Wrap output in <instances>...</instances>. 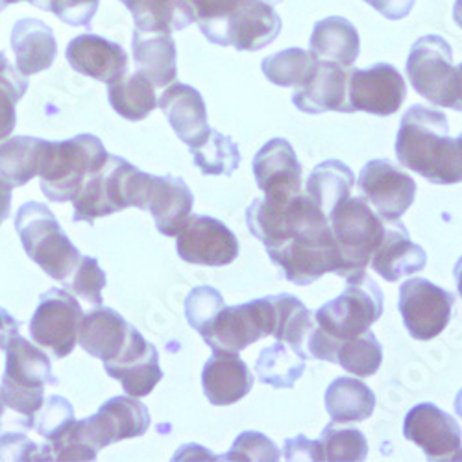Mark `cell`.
<instances>
[{
	"label": "cell",
	"instance_id": "9f6ffc18",
	"mask_svg": "<svg viewBox=\"0 0 462 462\" xmlns=\"http://www.w3.org/2000/svg\"><path fill=\"white\" fill-rule=\"evenodd\" d=\"M455 412H457V416L462 420V389H460L458 394L455 396Z\"/></svg>",
	"mask_w": 462,
	"mask_h": 462
},
{
	"label": "cell",
	"instance_id": "6f0895ef",
	"mask_svg": "<svg viewBox=\"0 0 462 462\" xmlns=\"http://www.w3.org/2000/svg\"><path fill=\"white\" fill-rule=\"evenodd\" d=\"M26 3H30L32 6H35V8H40V10H43V5H45V0H26Z\"/></svg>",
	"mask_w": 462,
	"mask_h": 462
},
{
	"label": "cell",
	"instance_id": "ac0fdd59",
	"mask_svg": "<svg viewBox=\"0 0 462 462\" xmlns=\"http://www.w3.org/2000/svg\"><path fill=\"white\" fill-rule=\"evenodd\" d=\"M150 411L134 396H115L100 409L80 420V428L89 446L100 451L115 442L139 439L150 428Z\"/></svg>",
	"mask_w": 462,
	"mask_h": 462
},
{
	"label": "cell",
	"instance_id": "b9f144b4",
	"mask_svg": "<svg viewBox=\"0 0 462 462\" xmlns=\"http://www.w3.org/2000/svg\"><path fill=\"white\" fill-rule=\"evenodd\" d=\"M106 283V273L100 268L98 261L91 255H82L79 266L74 268V273L63 282V287L80 300L100 307Z\"/></svg>",
	"mask_w": 462,
	"mask_h": 462
},
{
	"label": "cell",
	"instance_id": "8fae6325",
	"mask_svg": "<svg viewBox=\"0 0 462 462\" xmlns=\"http://www.w3.org/2000/svg\"><path fill=\"white\" fill-rule=\"evenodd\" d=\"M82 319V307L69 291L49 289L30 320V337L54 359H63L74 350Z\"/></svg>",
	"mask_w": 462,
	"mask_h": 462
},
{
	"label": "cell",
	"instance_id": "bcb514c9",
	"mask_svg": "<svg viewBox=\"0 0 462 462\" xmlns=\"http://www.w3.org/2000/svg\"><path fill=\"white\" fill-rule=\"evenodd\" d=\"M98 6L100 0H45L43 10L69 26H89Z\"/></svg>",
	"mask_w": 462,
	"mask_h": 462
},
{
	"label": "cell",
	"instance_id": "8d00e7d4",
	"mask_svg": "<svg viewBox=\"0 0 462 462\" xmlns=\"http://www.w3.org/2000/svg\"><path fill=\"white\" fill-rule=\"evenodd\" d=\"M190 153L204 176H231L241 165L239 144L213 128L202 143L190 148Z\"/></svg>",
	"mask_w": 462,
	"mask_h": 462
},
{
	"label": "cell",
	"instance_id": "1f68e13d",
	"mask_svg": "<svg viewBox=\"0 0 462 462\" xmlns=\"http://www.w3.org/2000/svg\"><path fill=\"white\" fill-rule=\"evenodd\" d=\"M324 405L335 423L363 421L374 414L375 394L356 377H337L324 394Z\"/></svg>",
	"mask_w": 462,
	"mask_h": 462
},
{
	"label": "cell",
	"instance_id": "7bdbcfd3",
	"mask_svg": "<svg viewBox=\"0 0 462 462\" xmlns=\"http://www.w3.org/2000/svg\"><path fill=\"white\" fill-rule=\"evenodd\" d=\"M74 407L63 396H49L45 398L40 411L35 412L33 430L45 442H52L60 439L74 423Z\"/></svg>",
	"mask_w": 462,
	"mask_h": 462
},
{
	"label": "cell",
	"instance_id": "680465c9",
	"mask_svg": "<svg viewBox=\"0 0 462 462\" xmlns=\"http://www.w3.org/2000/svg\"><path fill=\"white\" fill-rule=\"evenodd\" d=\"M6 63H8V58H6V54H5V52H0V67L6 65Z\"/></svg>",
	"mask_w": 462,
	"mask_h": 462
},
{
	"label": "cell",
	"instance_id": "91938a15",
	"mask_svg": "<svg viewBox=\"0 0 462 462\" xmlns=\"http://www.w3.org/2000/svg\"><path fill=\"white\" fill-rule=\"evenodd\" d=\"M5 411V403H3V396H0V414H3Z\"/></svg>",
	"mask_w": 462,
	"mask_h": 462
},
{
	"label": "cell",
	"instance_id": "3957f363",
	"mask_svg": "<svg viewBox=\"0 0 462 462\" xmlns=\"http://www.w3.org/2000/svg\"><path fill=\"white\" fill-rule=\"evenodd\" d=\"M3 352L6 354V368L0 384L5 411L0 414V435L26 433L33 430L35 412L45 402V389L58 384L52 374L51 359L45 350L15 333Z\"/></svg>",
	"mask_w": 462,
	"mask_h": 462
},
{
	"label": "cell",
	"instance_id": "60d3db41",
	"mask_svg": "<svg viewBox=\"0 0 462 462\" xmlns=\"http://www.w3.org/2000/svg\"><path fill=\"white\" fill-rule=\"evenodd\" d=\"M28 82L17 67H0V141L8 139L17 125V102L26 95Z\"/></svg>",
	"mask_w": 462,
	"mask_h": 462
},
{
	"label": "cell",
	"instance_id": "f546056e",
	"mask_svg": "<svg viewBox=\"0 0 462 462\" xmlns=\"http://www.w3.org/2000/svg\"><path fill=\"white\" fill-rule=\"evenodd\" d=\"M310 49L315 60L350 69L361 52L357 28L344 17H326L313 28Z\"/></svg>",
	"mask_w": 462,
	"mask_h": 462
},
{
	"label": "cell",
	"instance_id": "7402d4cb",
	"mask_svg": "<svg viewBox=\"0 0 462 462\" xmlns=\"http://www.w3.org/2000/svg\"><path fill=\"white\" fill-rule=\"evenodd\" d=\"M348 74L350 70L346 67L317 60L307 79L294 88L292 104L301 113L310 115L326 111L352 113L348 104Z\"/></svg>",
	"mask_w": 462,
	"mask_h": 462
},
{
	"label": "cell",
	"instance_id": "9c48e42d",
	"mask_svg": "<svg viewBox=\"0 0 462 462\" xmlns=\"http://www.w3.org/2000/svg\"><path fill=\"white\" fill-rule=\"evenodd\" d=\"M383 292L366 274L348 280L344 292L322 305L315 313V324L337 340L359 337L381 319Z\"/></svg>",
	"mask_w": 462,
	"mask_h": 462
},
{
	"label": "cell",
	"instance_id": "5bb4252c",
	"mask_svg": "<svg viewBox=\"0 0 462 462\" xmlns=\"http://www.w3.org/2000/svg\"><path fill=\"white\" fill-rule=\"evenodd\" d=\"M455 296L423 278H411L400 287L398 310L414 340L439 337L451 320Z\"/></svg>",
	"mask_w": 462,
	"mask_h": 462
},
{
	"label": "cell",
	"instance_id": "ee69618b",
	"mask_svg": "<svg viewBox=\"0 0 462 462\" xmlns=\"http://www.w3.org/2000/svg\"><path fill=\"white\" fill-rule=\"evenodd\" d=\"M224 305V296L217 289L208 285L195 287L185 298V319L192 329L202 335Z\"/></svg>",
	"mask_w": 462,
	"mask_h": 462
},
{
	"label": "cell",
	"instance_id": "4316f807",
	"mask_svg": "<svg viewBox=\"0 0 462 462\" xmlns=\"http://www.w3.org/2000/svg\"><path fill=\"white\" fill-rule=\"evenodd\" d=\"M132 328L134 326L128 324L121 313L109 310V307H97L84 315L79 340L89 356L102 363H109L125 348Z\"/></svg>",
	"mask_w": 462,
	"mask_h": 462
},
{
	"label": "cell",
	"instance_id": "f907efd6",
	"mask_svg": "<svg viewBox=\"0 0 462 462\" xmlns=\"http://www.w3.org/2000/svg\"><path fill=\"white\" fill-rule=\"evenodd\" d=\"M21 329V322L15 320L6 310L0 307V350L5 348V344Z\"/></svg>",
	"mask_w": 462,
	"mask_h": 462
},
{
	"label": "cell",
	"instance_id": "681fc988",
	"mask_svg": "<svg viewBox=\"0 0 462 462\" xmlns=\"http://www.w3.org/2000/svg\"><path fill=\"white\" fill-rule=\"evenodd\" d=\"M365 3L379 12L384 19L400 21L411 14L416 0H365Z\"/></svg>",
	"mask_w": 462,
	"mask_h": 462
},
{
	"label": "cell",
	"instance_id": "ffe728a7",
	"mask_svg": "<svg viewBox=\"0 0 462 462\" xmlns=\"http://www.w3.org/2000/svg\"><path fill=\"white\" fill-rule=\"evenodd\" d=\"M307 350H310L311 357L340 365L346 372L359 377L377 374L383 361L381 344L372 331L348 340H337L315 326L307 337Z\"/></svg>",
	"mask_w": 462,
	"mask_h": 462
},
{
	"label": "cell",
	"instance_id": "db71d44e",
	"mask_svg": "<svg viewBox=\"0 0 462 462\" xmlns=\"http://www.w3.org/2000/svg\"><path fill=\"white\" fill-rule=\"evenodd\" d=\"M453 276H455V282H457V291H458V294L462 298V257H458V261L455 263Z\"/></svg>",
	"mask_w": 462,
	"mask_h": 462
},
{
	"label": "cell",
	"instance_id": "cb8c5ba5",
	"mask_svg": "<svg viewBox=\"0 0 462 462\" xmlns=\"http://www.w3.org/2000/svg\"><path fill=\"white\" fill-rule=\"evenodd\" d=\"M428 254L409 236L402 220L384 222L383 239L372 257V268L384 282H400L405 276L423 271Z\"/></svg>",
	"mask_w": 462,
	"mask_h": 462
},
{
	"label": "cell",
	"instance_id": "7dc6e473",
	"mask_svg": "<svg viewBox=\"0 0 462 462\" xmlns=\"http://www.w3.org/2000/svg\"><path fill=\"white\" fill-rule=\"evenodd\" d=\"M0 460H45L43 446H37L24 433H3L0 435Z\"/></svg>",
	"mask_w": 462,
	"mask_h": 462
},
{
	"label": "cell",
	"instance_id": "52a82bcc",
	"mask_svg": "<svg viewBox=\"0 0 462 462\" xmlns=\"http://www.w3.org/2000/svg\"><path fill=\"white\" fill-rule=\"evenodd\" d=\"M337 255V276L346 282L363 276L384 234V220L363 200L348 199L329 217Z\"/></svg>",
	"mask_w": 462,
	"mask_h": 462
},
{
	"label": "cell",
	"instance_id": "ab89813d",
	"mask_svg": "<svg viewBox=\"0 0 462 462\" xmlns=\"http://www.w3.org/2000/svg\"><path fill=\"white\" fill-rule=\"evenodd\" d=\"M320 460H365L368 442L359 430H337L335 421L326 426L319 439Z\"/></svg>",
	"mask_w": 462,
	"mask_h": 462
},
{
	"label": "cell",
	"instance_id": "277c9868",
	"mask_svg": "<svg viewBox=\"0 0 462 462\" xmlns=\"http://www.w3.org/2000/svg\"><path fill=\"white\" fill-rule=\"evenodd\" d=\"M282 0H195L192 12L208 42L257 52L276 42L283 23L276 12Z\"/></svg>",
	"mask_w": 462,
	"mask_h": 462
},
{
	"label": "cell",
	"instance_id": "2e32d148",
	"mask_svg": "<svg viewBox=\"0 0 462 462\" xmlns=\"http://www.w3.org/2000/svg\"><path fill=\"white\" fill-rule=\"evenodd\" d=\"M181 261L204 266H227L239 257V241L222 220L192 215L176 236Z\"/></svg>",
	"mask_w": 462,
	"mask_h": 462
},
{
	"label": "cell",
	"instance_id": "484cf974",
	"mask_svg": "<svg viewBox=\"0 0 462 462\" xmlns=\"http://www.w3.org/2000/svg\"><path fill=\"white\" fill-rule=\"evenodd\" d=\"M254 383L248 365L234 352H213L202 370L204 394L217 407L241 402L250 394Z\"/></svg>",
	"mask_w": 462,
	"mask_h": 462
},
{
	"label": "cell",
	"instance_id": "836d02e7",
	"mask_svg": "<svg viewBox=\"0 0 462 462\" xmlns=\"http://www.w3.org/2000/svg\"><path fill=\"white\" fill-rule=\"evenodd\" d=\"M307 354L283 340L261 350L255 361V375L273 389H292L305 372Z\"/></svg>",
	"mask_w": 462,
	"mask_h": 462
},
{
	"label": "cell",
	"instance_id": "7c38bea8",
	"mask_svg": "<svg viewBox=\"0 0 462 462\" xmlns=\"http://www.w3.org/2000/svg\"><path fill=\"white\" fill-rule=\"evenodd\" d=\"M135 165L119 156H107L104 165L86 178L72 202V222L95 224L97 218L119 213L128 206V180Z\"/></svg>",
	"mask_w": 462,
	"mask_h": 462
},
{
	"label": "cell",
	"instance_id": "f35d334b",
	"mask_svg": "<svg viewBox=\"0 0 462 462\" xmlns=\"http://www.w3.org/2000/svg\"><path fill=\"white\" fill-rule=\"evenodd\" d=\"M317 60L303 49H285L263 60L261 70L266 80L280 88H298L311 72Z\"/></svg>",
	"mask_w": 462,
	"mask_h": 462
},
{
	"label": "cell",
	"instance_id": "8992f818",
	"mask_svg": "<svg viewBox=\"0 0 462 462\" xmlns=\"http://www.w3.org/2000/svg\"><path fill=\"white\" fill-rule=\"evenodd\" d=\"M15 231L26 255L60 283L74 273L82 259L80 250L70 243L56 215L42 202H26L19 208Z\"/></svg>",
	"mask_w": 462,
	"mask_h": 462
},
{
	"label": "cell",
	"instance_id": "44dd1931",
	"mask_svg": "<svg viewBox=\"0 0 462 462\" xmlns=\"http://www.w3.org/2000/svg\"><path fill=\"white\" fill-rule=\"evenodd\" d=\"M252 171L257 187L268 199H292L301 192V163L292 144L274 137L255 153Z\"/></svg>",
	"mask_w": 462,
	"mask_h": 462
},
{
	"label": "cell",
	"instance_id": "83f0119b",
	"mask_svg": "<svg viewBox=\"0 0 462 462\" xmlns=\"http://www.w3.org/2000/svg\"><path fill=\"white\" fill-rule=\"evenodd\" d=\"M15 67L23 76H33L52 67L58 43L52 28L40 19H21L12 28Z\"/></svg>",
	"mask_w": 462,
	"mask_h": 462
},
{
	"label": "cell",
	"instance_id": "e0dca14e",
	"mask_svg": "<svg viewBox=\"0 0 462 462\" xmlns=\"http://www.w3.org/2000/svg\"><path fill=\"white\" fill-rule=\"evenodd\" d=\"M407 86L400 70L391 63L368 69H352L348 74V104L352 113L365 111L389 117L405 102Z\"/></svg>",
	"mask_w": 462,
	"mask_h": 462
},
{
	"label": "cell",
	"instance_id": "c3c4849f",
	"mask_svg": "<svg viewBox=\"0 0 462 462\" xmlns=\"http://www.w3.org/2000/svg\"><path fill=\"white\" fill-rule=\"evenodd\" d=\"M283 453L287 460H320L319 440H310L305 435L285 440Z\"/></svg>",
	"mask_w": 462,
	"mask_h": 462
},
{
	"label": "cell",
	"instance_id": "e575fe53",
	"mask_svg": "<svg viewBox=\"0 0 462 462\" xmlns=\"http://www.w3.org/2000/svg\"><path fill=\"white\" fill-rule=\"evenodd\" d=\"M121 3L130 10L137 30L172 33L195 23V12L187 0H121Z\"/></svg>",
	"mask_w": 462,
	"mask_h": 462
},
{
	"label": "cell",
	"instance_id": "603a6c76",
	"mask_svg": "<svg viewBox=\"0 0 462 462\" xmlns=\"http://www.w3.org/2000/svg\"><path fill=\"white\" fill-rule=\"evenodd\" d=\"M65 58L76 72L107 86L123 79L128 69L126 51L97 33L76 35L67 45Z\"/></svg>",
	"mask_w": 462,
	"mask_h": 462
},
{
	"label": "cell",
	"instance_id": "f6af8a7d",
	"mask_svg": "<svg viewBox=\"0 0 462 462\" xmlns=\"http://www.w3.org/2000/svg\"><path fill=\"white\" fill-rule=\"evenodd\" d=\"M224 460H261V462H276L280 460L278 446L266 439L259 431H245L237 437V440L231 446L229 453L218 457Z\"/></svg>",
	"mask_w": 462,
	"mask_h": 462
},
{
	"label": "cell",
	"instance_id": "d6986e66",
	"mask_svg": "<svg viewBox=\"0 0 462 462\" xmlns=\"http://www.w3.org/2000/svg\"><path fill=\"white\" fill-rule=\"evenodd\" d=\"M403 437L420 446L430 460H462L458 421L435 403H418L407 412Z\"/></svg>",
	"mask_w": 462,
	"mask_h": 462
},
{
	"label": "cell",
	"instance_id": "74e56055",
	"mask_svg": "<svg viewBox=\"0 0 462 462\" xmlns=\"http://www.w3.org/2000/svg\"><path fill=\"white\" fill-rule=\"evenodd\" d=\"M276 307V340H283L301 348L307 337L315 329V315L307 310L303 301L292 294H274Z\"/></svg>",
	"mask_w": 462,
	"mask_h": 462
},
{
	"label": "cell",
	"instance_id": "d4e9b609",
	"mask_svg": "<svg viewBox=\"0 0 462 462\" xmlns=\"http://www.w3.org/2000/svg\"><path fill=\"white\" fill-rule=\"evenodd\" d=\"M158 106L178 139L189 148L202 143L211 132L204 97L192 86L171 84L158 100Z\"/></svg>",
	"mask_w": 462,
	"mask_h": 462
},
{
	"label": "cell",
	"instance_id": "7a4b0ae2",
	"mask_svg": "<svg viewBox=\"0 0 462 462\" xmlns=\"http://www.w3.org/2000/svg\"><path fill=\"white\" fill-rule=\"evenodd\" d=\"M396 156L400 163L435 185L462 183V134L449 135L448 117L416 104L402 117Z\"/></svg>",
	"mask_w": 462,
	"mask_h": 462
},
{
	"label": "cell",
	"instance_id": "d6a6232c",
	"mask_svg": "<svg viewBox=\"0 0 462 462\" xmlns=\"http://www.w3.org/2000/svg\"><path fill=\"white\" fill-rule=\"evenodd\" d=\"M107 98L115 113L130 123H139L158 107L156 86L141 70L125 74L107 86Z\"/></svg>",
	"mask_w": 462,
	"mask_h": 462
},
{
	"label": "cell",
	"instance_id": "d590c367",
	"mask_svg": "<svg viewBox=\"0 0 462 462\" xmlns=\"http://www.w3.org/2000/svg\"><path fill=\"white\" fill-rule=\"evenodd\" d=\"M43 139L17 135L0 141V178L12 187H23L40 171Z\"/></svg>",
	"mask_w": 462,
	"mask_h": 462
},
{
	"label": "cell",
	"instance_id": "4fadbf2b",
	"mask_svg": "<svg viewBox=\"0 0 462 462\" xmlns=\"http://www.w3.org/2000/svg\"><path fill=\"white\" fill-rule=\"evenodd\" d=\"M407 76L414 91L435 106H451L455 80L453 51L440 35H421L407 58Z\"/></svg>",
	"mask_w": 462,
	"mask_h": 462
},
{
	"label": "cell",
	"instance_id": "9a60e30c",
	"mask_svg": "<svg viewBox=\"0 0 462 462\" xmlns=\"http://www.w3.org/2000/svg\"><path fill=\"white\" fill-rule=\"evenodd\" d=\"M363 200L384 222H396L409 211L416 199V181L389 160H374L359 174Z\"/></svg>",
	"mask_w": 462,
	"mask_h": 462
},
{
	"label": "cell",
	"instance_id": "ba28073f",
	"mask_svg": "<svg viewBox=\"0 0 462 462\" xmlns=\"http://www.w3.org/2000/svg\"><path fill=\"white\" fill-rule=\"evenodd\" d=\"M128 206L148 211L165 237H176L195 206L192 190L180 176H153L134 169L128 180Z\"/></svg>",
	"mask_w": 462,
	"mask_h": 462
},
{
	"label": "cell",
	"instance_id": "11a10c76",
	"mask_svg": "<svg viewBox=\"0 0 462 462\" xmlns=\"http://www.w3.org/2000/svg\"><path fill=\"white\" fill-rule=\"evenodd\" d=\"M453 21L462 30V0H455L453 6Z\"/></svg>",
	"mask_w": 462,
	"mask_h": 462
},
{
	"label": "cell",
	"instance_id": "816d5d0a",
	"mask_svg": "<svg viewBox=\"0 0 462 462\" xmlns=\"http://www.w3.org/2000/svg\"><path fill=\"white\" fill-rule=\"evenodd\" d=\"M12 185L0 178V224H5L12 213Z\"/></svg>",
	"mask_w": 462,
	"mask_h": 462
},
{
	"label": "cell",
	"instance_id": "5b68a950",
	"mask_svg": "<svg viewBox=\"0 0 462 462\" xmlns=\"http://www.w3.org/2000/svg\"><path fill=\"white\" fill-rule=\"evenodd\" d=\"M107 150L93 134H80L67 141H45L42 144L40 171L42 192L56 204L70 202L89 174L104 165Z\"/></svg>",
	"mask_w": 462,
	"mask_h": 462
},
{
	"label": "cell",
	"instance_id": "30bf717a",
	"mask_svg": "<svg viewBox=\"0 0 462 462\" xmlns=\"http://www.w3.org/2000/svg\"><path fill=\"white\" fill-rule=\"evenodd\" d=\"M276 333V307L273 296L241 305L222 307L215 320L200 335L213 352L241 354L250 344Z\"/></svg>",
	"mask_w": 462,
	"mask_h": 462
},
{
	"label": "cell",
	"instance_id": "4dcf8cb0",
	"mask_svg": "<svg viewBox=\"0 0 462 462\" xmlns=\"http://www.w3.org/2000/svg\"><path fill=\"white\" fill-rule=\"evenodd\" d=\"M354 185L356 174L348 165L338 160H328L311 171L305 190L307 197L329 218L340 204L352 197Z\"/></svg>",
	"mask_w": 462,
	"mask_h": 462
},
{
	"label": "cell",
	"instance_id": "f1b7e54d",
	"mask_svg": "<svg viewBox=\"0 0 462 462\" xmlns=\"http://www.w3.org/2000/svg\"><path fill=\"white\" fill-rule=\"evenodd\" d=\"M132 51L137 70L156 88L171 86L178 76V51L172 33L134 30Z\"/></svg>",
	"mask_w": 462,
	"mask_h": 462
},
{
	"label": "cell",
	"instance_id": "f5cc1de1",
	"mask_svg": "<svg viewBox=\"0 0 462 462\" xmlns=\"http://www.w3.org/2000/svg\"><path fill=\"white\" fill-rule=\"evenodd\" d=\"M451 109L462 111V63L455 67V80L451 89Z\"/></svg>",
	"mask_w": 462,
	"mask_h": 462
},
{
	"label": "cell",
	"instance_id": "6da1fadb",
	"mask_svg": "<svg viewBox=\"0 0 462 462\" xmlns=\"http://www.w3.org/2000/svg\"><path fill=\"white\" fill-rule=\"evenodd\" d=\"M246 224L287 282L305 287L335 273L329 218L307 195L254 200L246 209Z\"/></svg>",
	"mask_w": 462,
	"mask_h": 462
},
{
	"label": "cell",
	"instance_id": "94428289",
	"mask_svg": "<svg viewBox=\"0 0 462 462\" xmlns=\"http://www.w3.org/2000/svg\"><path fill=\"white\" fill-rule=\"evenodd\" d=\"M0 12H3V10H0Z\"/></svg>",
	"mask_w": 462,
	"mask_h": 462
}]
</instances>
